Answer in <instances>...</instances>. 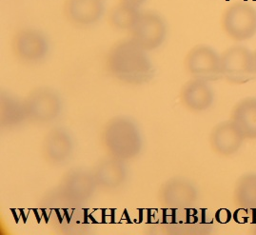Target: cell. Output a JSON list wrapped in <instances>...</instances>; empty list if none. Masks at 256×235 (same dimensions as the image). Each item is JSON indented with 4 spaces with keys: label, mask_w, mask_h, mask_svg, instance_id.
Returning <instances> with one entry per match:
<instances>
[{
    "label": "cell",
    "mask_w": 256,
    "mask_h": 235,
    "mask_svg": "<svg viewBox=\"0 0 256 235\" xmlns=\"http://www.w3.org/2000/svg\"><path fill=\"white\" fill-rule=\"evenodd\" d=\"M106 66L114 78L130 85H144L156 74L148 52L132 38L119 41L112 47Z\"/></svg>",
    "instance_id": "obj_1"
},
{
    "label": "cell",
    "mask_w": 256,
    "mask_h": 235,
    "mask_svg": "<svg viewBox=\"0 0 256 235\" xmlns=\"http://www.w3.org/2000/svg\"><path fill=\"white\" fill-rule=\"evenodd\" d=\"M102 144L108 156L126 162L140 154L143 138L140 128L132 118L120 116L105 125Z\"/></svg>",
    "instance_id": "obj_2"
},
{
    "label": "cell",
    "mask_w": 256,
    "mask_h": 235,
    "mask_svg": "<svg viewBox=\"0 0 256 235\" xmlns=\"http://www.w3.org/2000/svg\"><path fill=\"white\" fill-rule=\"evenodd\" d=\"M28 120L38 124H49L60 118L63 110V100L60 94L49 87L32 90L24 99Z\"/></svg>",
    "instance_id": "obj_3"
},
{
    "label": "cell",
    "mask_w": 256,
    "mask_h": 235,
    "mask_svg": "<svg viewBox=\"0 0 256 235\" xmlns=\"http://www.w3.org/2000/svg\"><path fill=\"white\" fill-rule=\"evenodd\" d=\"M226 36L236 41L252 40L256 34V9L246 2L230 5L222 18Z\"/></svg>",
    "instance_id": "obj_4"
},
{
    "label": "cell",
    "mask_w": 256,
    "mask_h": 235,
    "mask_svg": "<svg viewBox=\"0 0 256 235\" xmlns=\"http://www.w3.org/2000/svg\"><path fill=\"white\" fill-rule=\"evenodd\" d=\"M130 38L138 45L150 52L163 45L167 38V23L156 12H142L134 29L130 30Z\"/></svg>",
    "instance_id": "obj_5"
},
{
    "label": "cell",
    "mask_w": 256,
    "mask_h": 235,
    "mask_svg": "<svg viewBox=\"0 0 256 235\" xmlns=\"http://www.w3.org/2000/svg\"><path fill=\"white\" fill-rule=\"evenodd\" d=\"M12 50L20 61L36 64L49 54V38L40 30L24 28L16 34L12 40Z\"/></svg>",
    "instance_id": "obj_6"
},
{
    "label": "cell",
    "mask_w": 256,
    "mask_h": 235,
    "mask_svg": "<svg viewBox=\"0 0 256 235\" xmlns=\"http://www.w3.org/2000/svg\"><path fill=\"white\" fill-rule=\"evenodd\" d=\"M222 76L232 84L242 85L254 78L252 52L244 46H232L221 54Z\"/></svg>",
    "instance_id": "obj_7"
},
{
    "label": "cell",
    "mask_w": 256,
    "mask_h": 235,
    "mask_svg": "<svg viewBox=\"0 0 256 235\" xmlns=\"http://www.w3.org/2000/svg\"><path fill=\"white\" fill-rule=\"evenodd\" d=\"M186 69L196 79L207 82L222 78L221 56L207 45H198L188 52Z\"/></svg>",
    "instance_id": "obj_8"
},
{
    "label": "cell",
    "mask_w": 256,
    "mask_h": 235,
    "mask_svg": "<svg viewBox=\"0 0 256 235\" xmlns=\"http://www.w3.org/2000/svg\"><path fill=\"white\" fill-rule=\"evenodd\" d=\"M158 199L162 206L168 208H188L196 203L198 192L196 185L190 180L174 177L161 186Z\"/></svg>",
    "instance_id": "obj_9"
},
{
    "label": "cell",
    "mask_w": 256,
    "mask_h": 235,
    "mask_svg": "<svg viewBox=\"0 0 256 235\" xmlns=\"http://www.w3.org/2000/svg\"><path fill=\"white\" fill-rule=\"evenodd\" d=\"M98 186L92 172L78 168L64 176L60 190L62 197L70 204L82 205L92 198Z\"/></svg>",
    "instance_id": "obj_10"
},
{
    "label": "cell",
    "mask_w": 256,
    "mask_h": 235,
    "mask_svg": "<svg viewBox=\"0 0 256 235\" xmlns=\"http://www.w3.org/2000/svg\"><path fill=\"white\" fill-rule=\"evenodd\" d=\"M74 142L69 130L54 128L45 136L42 143V154L50 165L60 166L68 162L74 154Z\"/></svg>",
    "instance_id": "obj_11"
},
{
    "label": "cell",
    "mask_w": 256,
    "mask_h": 235,
    "mask_svg": "<svg viewBox=\"0 0 256 235\" xmlns=\"http://www.w3.org/2000/svg\"><path fill=\"white\" fill-rule=\"evenodd\" d=\"M246 138L232 120L220 122L214 126L210 136V147L217 154L230 156L241 148Z\"/></svg>",
    "instance_id": "obj_12"
},
{
    "label": "cell",
    "mask_w": 256,
    "mask_h": 235,
    "mask_svg": "<svg viewBox=\"0 0 256 235\" xmlns=\"http://www.w3.org/2000/svg\"><path fill=\"white\" fill-rule=\"evenodd\" d=\"M105 10V0H67L65 4L68 20L74 25L84 28L98 23Z\"/></svg>",
    "instance_id": "obj_13"
},
{
    "label": "cell",
    "mask_w": 256,
    "mask_h": 235,
    "mask_svg": "<svg viewBox=\"0 0 256 235\" xmlns=\"http://www.w3.org/2000/svg\"><path fill=\"white\" fill-rule=\"evenodd\" d=\"M98 186L116 190L124 186L128 181V170L125 161L108 156L102 160L92 172Z\"/></svg>",
    "instance_id": "obj_14"
},
{
    "label": "cell",
    "mask_w": 256,
    "mask_h": 235,
    "mask_svg": "<svg viewBox=\"0 0 256 235\" xmlns=\"http://www.w3.org/2000/svg\"><path fill=\"white\" fill-rule=\"evenodd\" d=\"M180 98L185 108L199 112L212 107L214 101V92L207 81L192 78L182 88Z\"/></svg>",
    "instance_id": "obj_15"
},
{
    "label": "cell",
    "mask_w": 256,
    "mask_h": 235,
    "mask_svg": "<svg viewBox=\"0 0 256 235\" xmlns=\"http://www.w3.org/2000/svg\"><path fill=\"white\" fill-rule=\"evenodd\" d=\"M232 120L246 139H256V98H246L232 110Z\"/></svg>",
    "instance_id": "obj_16"
},
{
    "label": "cell",
    "mask_w": 256,
    "mask_h": 235,
    "mask_svg": "<svg viewBox=\"0 0 256 235\" xmlns=\"http://www.w3.org/2000/svg\"><path fill=\"white\" fill-rule=\"evenodd\" d=\"M1 124L4 127H14L28 120L24 100H20L9 92L1 94Z\"/></svg>",
    "instance_id": "obj_17"
},
{
    "label": "cell",
    "mask_w": 256,
    "mask_h": 235,
    "mask_svg": "<svg viewBox=\"0 0 256 235\" xmlns=\"http://www.w3.org/2000/svg\"><path fill=\"white\" fill-rule=\"evenodd\" d=\"M234 201L241 208L256 210V174H246L237 180Z\"/></svg>",
    "instance_id": "obj_18"
},
{
    "label": "cell",
    "mask_w": 256,
    "mask_h": 235,
    "mask_svg": "<svg viewBox=\"0 0 256 235\" xmlns=\"http://www.w3.org/2000/svg\"><path fill=\"white\" fill-rule=\"evenodd\" d=\"M142 12L136 9L119 3L110 14V22L116 29L119 30H127L130 32L138 22Z\"/></svg>",
    "instance_id": "obj_19"
},
{
    "label": "cell",
    "mask_w": 256,
    "mask_h": 235,
    "mask_svg": "<svg viewBox=\"0 0 256 235\" xmlns=\"http://www.w3.org/2000/svg\"><path fill=\"white\" fill-rule=\"evenodd\" d=\"M146 2L147 0H120V3H123L125 5H128L136 9H140Z\"/></svg>",
    "instance_id": "obj_20"
},
{
    "label": "cell",
    "mask_w": 256,
    "mask_h": 235,
    "mask_svg": "<svg viewBox=\"0 0 256 235\" xmlns=\"http://www.w3.org/2000/svg\"><path fill=\"white\" fill-rule=\"evenodd\" d=\"M252 70H254V76L256 78V50L252 52Z\"/></svg>",
    "instance_id": "obj_21"
}]
</instances>
